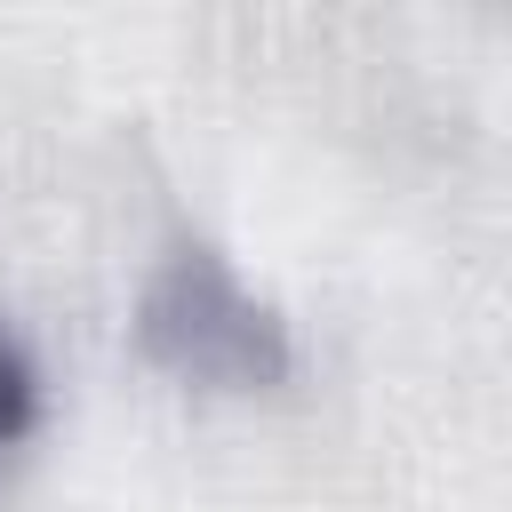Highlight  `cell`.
Listing matches in <instances>:
<instances>
[{
	"label": "cell",
	"instance_id": "6da1fadb",
	"mask_svg": "<svg viewBox=\"0 0 512 512\" xmlns=\"http://www.w3.org/2000/svg\"><path fill=\"white\" fill-rule=\"evenodd\" d=\"M136 344L168 376H192V384H272L296 360L288 320L208 240H176L152 264L136 296Z\"/></svg>",
	"mask_w": 512,
	"mask_h": 512
},
{
	"label": "cell",
	"instance_id": "7a4b0ae2",
	"mask_svg": "<svg viewBox=\"0 0 512 512\" xmlns=\"http://www.w3.org/2000/svg\"><path fill=\"white\" fill-rule=\"evenodd\" d=\"M32 400H40V384H32V360L0 336V440H16L24 424H32Z\"/></svg>",
	"mask_w": 512,
	"mask_h": 512
}]
</instances>
